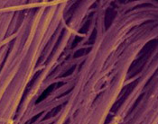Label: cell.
<instances>
[{"label":"cell","instance_id":"cell-1","mask_svg":"<svg viewBox=\"0 0 158 124\" xmlns=\"http://www.w3.org/2000/svg\"><path fill=\"white\" fill-rule=\"evenodd\" d=\"M111 14V10H107V13H106V18H105V23H106V29H107V27H109L110 24H111L112 21L115 18V15L116 13L113 14V15H110Z\"/></svg>","mask_w":158,"mask_h":124},{"label":"cell","instance_id":"cell-2","mask_svg":"<svg viewBox=\"0 0 158 124\" xmlns=\"http://www.w3.org/2000/svg\"><path fill=\"white\" fill-rule=\"evenodd\" d=\"M88 26H89V23H88H88H86V24H85V25L80 30V32H84L85 31H87V30H88Z\"/></svg>","mask_w":158,"mask_h":124}]
</instances>
